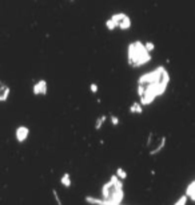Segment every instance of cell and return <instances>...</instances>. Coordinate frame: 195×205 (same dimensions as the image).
<instances>
[{
  "instance_id": "obj_1",
  "label": "cell",
  "mask_w": 195,
  "mask_h": 205,
  "mask_svg": "<svg viewBox=\"0 0 195 205\" xmlns=\"http://www.w3.org/2000/svg\"><path fill=\"white\" fill-rule=\"evenodd\" d=\"M148 59H150V54L146 46H143L139 42L131 44V47H130V61H131V63H134L135 66H142Z\"/></svg>"
},
{
  "instance_id": "obj_2",
  "label": "cell",
  "mask_w": 195,
  "mask_h": 205,
  "mask_svg": "<svg viewBox=\"0 0 195 205\" xmlns=\"http://www.w3.org/2000/svg\"><path fill=\"white\" fill-rule=\"evenodd\" d=\"M163 145H164V137L159 136V134H151V136H150L147 146H148V149H150V152H151V153L159 152L163 148Z\"/></svg>"
},
{
  "instance_id": "obj_3",
  "label": "cell",
  "mask_w": 195,
  "mask_h": 205,
  "mask_svg": "<svg viewBox=\"0 0 195 205\" xmlns=\"http://www.w3.org/2000/svg\"><path fill=\"white\" fill-rule=\"evenodd\" d=\"M187 194H188V196L191 197L192 200H195V181L188 186V189H187Z\"/></svg>"
}]
</instances>
